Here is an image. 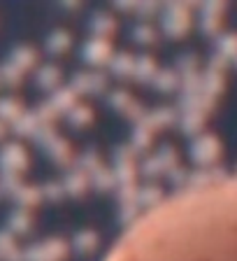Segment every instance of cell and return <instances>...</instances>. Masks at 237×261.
Segmentation results:
<instances>
[{
  "mask_svg": "<svg viewBox=\"0 0 237 261\" xmlns=\"http://www.w3.org/2000/svg\"><path fill=\"white\" fill-rule=\"evenodd\" d=\"M105 261H237V175L200 182L146 210Z\"/></svg>",
  "mask_w": 237,
  "mask_h": 261,
  "instance_id": "1",
  "label": "cell"
}]
</instances>
